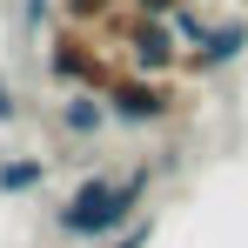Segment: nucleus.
I'll return each instance as SVG.
<instances>
[{
	"label": "nucleus",
	"mask_w": 248,
	"mask_h": 248,
	"mask_svg": "<svg viewBox=\"0 0 248 248\" xmlns=\"http://www.w3.org/2000/svg\"><path fill=\"white\" fill-rule=\"evenodd\" d=\"M155 181H161L155 161H127V168H94V174H81V181L61 195V208H54V235L101 248L114 228H127V221L148 208Z\"/></svg>",
	"instance_id": "1"
},
{
	"label": "nucleus",
	"mask_w": 248,
	"mask_h": 248,
	"mask_svg": "<svg viewBox=\"0 0 248 248\" xmlns=\"http://www.w3.org/2000/svg\"><path fill=\"white\" fill-rule=\"evenodd\" d=\"M101 27L121 34V61L134 74H174L181 67V34L168 14H141V7H114Z\"/></svg>",
	"instance_id": "2"
},
{
	"label": "nucleus",
	"mask_w": 248,
	"mask_h": 248,
	"mask_svg": "<svg viewBox=\"0 0 248 248\" xmlns=\"http://www.w3.org/2000/svg\"><path fill=\"white\" fill-rule=\"evenodd\" d=\"M101 101H108V114L121 127H161L181 114V94H174V81L168 74H134V67H121L114 81L101 87Z\"/></svg>",
	"instance_id": "3"
},
{
	"label": "nucleus",
	"mask_w": 248,
	"mask_h": 248,
	"mask_svg": "<svg viewBox=\"0 0 248 248\" xmlns=\"http://www.w3.org/2000/svg\"><path fill=\"white\" fill-rule=\"evenodd\" d=\"M114 74L121 67L108 61V47H94V27H74V20L54 27V41H47V81L54 87H94L101 94Z\"/></svg>",
	"instance_id": "4"
},
{
	"label": "nucleus",
	"mask_w": 248,
	"mask_h": 248,
	"mask_svg": "<svg viewBox=\"0 0 248 248\" xmlns=\"http://www.w3.org/2000/svg\"><path fill=\"white\" fill-rule=\"evenodd\" d=\"M235 61H248V20L242 14H228V20H208L202 41L181 47V74H195V81H208V74H228Z\"/></svg>",
	"instance_id": "5"
},
{
	"label": "nucleus",
	"mask_w": 248,
	"mask_h": 248,
	"mask_svg": "<svg viewBox=\"0 0 248 248\" xmlns=\"http://www.w3.org/2000/svg\"><path fill=\"white\" fill-rule=\"evenodd\" d=\"M54 121H61V134H74V141H94L114 114H108V101H101L94 87H67L61 108H54Z\"/></svg>",
	"instance_id": "6"
},
{
	"label": "nucleus",
	"mask_w": 248,
	"mask_h": 248,
	"mask_svg": "<svg viewBox=\"0 0 248 248\" xmlns=\"http://www.w3.org/2000/svg\"><path fill=\"white\" fill-rule=\"evenodd\" d=\"M47 174H54L47 155H7V161H0V195H7V202H14V195H41Z\"/></svg>",
	"instance_id": "7"
},
{
	"label": "nucleus",
	"mask_w": 248,
	"mask_h": 248,
	"mask_svg": "<svg viewBox=\"0 0 248 248\" xmlns=\"http://www.w3.org/2000/svg\"><path fill=\"white\" fill-rule=\"evenodd\" d=\"M61 7V20H74V27H101L114 7H127V0H54Z\"/></svg>",
	"instance_id": "8"
},
{
	"label": "nucleus",
	"mask_w": 248,
	"mask_h": 248,
	"mask_svg": "<svg viewBox=\"0 0 248 248\" xmlns=\"http://www.w3.org/2000/svg\"><path fill=\"white\" fill-rule=\"evenodd\" d=\"M155 228H161V221H155V215L141 208V215H134L127 228H114V235H108V242H101V248H148V242H155Z\"/></svg>",
	"instance_id": "9"
},
{
	"label": "nucleus",
	"mask_w": 248,
	"mask_h": 248,
	"mask_svg": "<svg viewBox=\"0 0 248 248\" xmlns=\"http://www.w3.org/2000/svg\"><path fill=\"white\" fill-rule=\"evenodd\" d=\"M20 114H27V108H20V94H14V81H0V127H14Z\"/></svg>",
	"instance_id": "10"
},
{
	"label": "nucleus",
	"mask_w": 248,
	"mask_h": 248,
	"mask_svg": "<svg viewBox=\"0 0 248 248\" xmlns=\"http://www.w3.org/2000/svg\"><path fill=\"white\" fill-rule=\"evenodd\" d=\"M47 14H54V0H20V27H41Z\"/></svg>",
	"instance_id": "11"
},
{
	"label": "nucleus",
	"mask_w": 248,
	"mask_h": 248,
	"mask_svg": "<svg viewBox=\"0 0 248 248\" xmlns=\"http://www.w3.org/2000/svg\"><path fill=\"white\" fill-rule=\"evenodd\" d=\"M127 7H141V14H174L181 0H127Z\"/></svg>",
	"instance_id": "12"
},
{
	"label": "nucleus",
	"mask_w": 248,
	"mask_h": 248,
	"mask_svg": "<svg viewBox=\"0 0 248 248\" xmlns=\"http://www.w3.org/2000/svg\"><path fill=\"white\" fill-rule=\"evenodd\" d=\"M242 7H248V0H242Z\"/></svg>",
	"instance_id": "13"
}]
</instances>
